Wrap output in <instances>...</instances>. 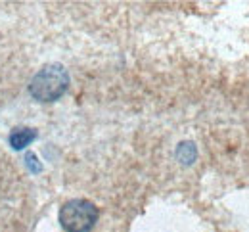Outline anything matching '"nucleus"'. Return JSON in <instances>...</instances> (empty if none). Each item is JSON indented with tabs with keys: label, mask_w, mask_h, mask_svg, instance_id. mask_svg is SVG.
<instances>
[{
	"label": "nucleus",
	"mask_w": 249,
	"mask_h": 232,
	"mask_svg": "<svg viewBox=\"0 0 249 232\" xmlns=\"http://www.w3.org/2000/svg\"><path fill=\"white\" fill-rule=\"evenodd\" d=\"M177 158H178V161H180V163H184V165H192V163L196 161V158H197L196 144H194V142H190V140L180 142V144L177 146Z\"/></svg>",
	"instance_id": "obj_4"
},
{
	"label": "nucleus",
	"mask_w": 249,
	"mask_h": 232,
	"mask_svg": "<svg viewBox=\"0 0 249 232\" xmlns=\"http://www.w3.org/2000/svg\"><path fill=\"white\" fill-rule=\"evenodd\" d=\"M25 165L29 167L31 173H40V171H42V165H40V161L36 160L35 154H27V156H25Z\"/></svg>",
	"instance_id": "obj_5"
},
{
	"label": "nucleus",
	"mask_w": 249,
	"mask_h": 232,
	"mask_svg": "<svg viewBox=\"0 0 249 232\" xmlns=\"http://www.w3.org/2000/svg\"><path fill=\"white\" fill-rule=\"evenodd\" d=\"M98 223V207L90 199H69L60 209V225L65 232H90Z\"/></svg>",
	"instance_id": "obj_2"
},
{
	"label": "nucleus",
	"mask_w": 249,
	"mask_h": 232,
	"mask_svg": "<svg viewBox=\"0 0 249 232\" xmlns=\"http://www.w3.org/2000/svg\"><path fill=\"white\" fill-rule=\"evenodd\" d=\"M36 134H38L36 129H33V127H16L10 133L8 142H10V146L14 150H23V148H27L33 140L36 138Z\"/></svg>",
	"instance_id": "obj_3"
},
{
	"label": "nucleus",
	"mask_w": 249,
	"mask_h": 232,
	"mask_svg": "<svg viewBox=\"0 0 249 232\" xmlns=\"http://www.w3.org/2000/svg\"><path fill=\"white\" fill-rule=\"evenodd\" d=\"M69 73L60 64H48L33 75L29 83V94L36 102H56L69 89Z\"/></svg>",
	"instance_id": "obj_1"
}]
</instances>
